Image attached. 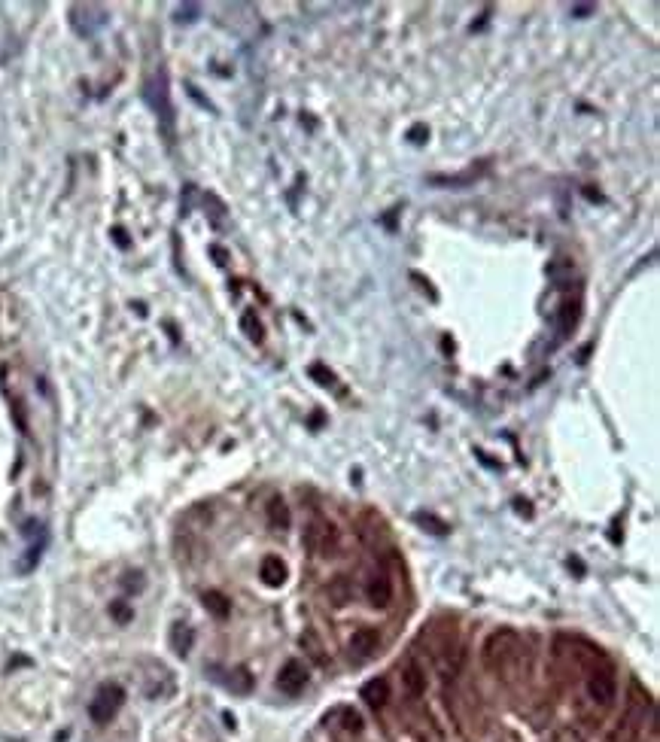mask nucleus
Instances as JSON below:
<instances>
[{
	"mask_svg": "<svg viewBox=\"0 0 660 742\" xmlns=\"http://www.w3.org/2000/svg\"><path fill=\"white\" fill-rule=\"evenodd\" d=\"M301 645L307 648V654H311L317 663H326V654H322V645H320V639H317V636H314V633H305V636H301Z\"/></svg>",
	"mask_w": 660,
	"mask_h": 742,
	"instance_id": "aec40b11",
	"label": "nucleus"
},
{
	"mask_svg": "<svg viewBox=\"0 0 660 742\" xmlns=\"http://www.w3.org/2000/svg\"><path fill=\"white\" fill-rule=\"evenodd\" d=\"M408 137H411V143H423V140L429 137V128H426V125H414L408 131Z\"/></svg>",
	"mask_w": 660,
	"mask_h": 742,
	"instance_id": "b1692460",
	"label": "nucleus"
},
{
	"mask_svg": "<svg viewBox=\"0 0 660 742\" xmlns=\"http://www.w3.org/2000/svg\"><path fill=\"white\" fill-rule=\"evenodd\" d=\"M575 323H578V305H575V301H566V305L560 308V335H566Z\"/></svg>",
	"mask_w": 660,
	"mask_h": 742,
	"instance_id": "f3484780",
	"label": "nucleus"
},
{
	"mask_svg": "<svg viewBox=\"0 0 660 742\" xmlns=\"http://www.w3.org/2000/svg\"><path fill=\"white\" fill-rule=\"evenodd\" d=\"M569 12H572L575 19H587V16H593V12H596V6L593 3H572Z\"/></svg>",
	"mask_w": 660,
	"mask_h": 742,
	"instance_id": "5701e85b",
	"label": "nucleus"
},
{
	"mask_svg": "<svg viewBox=\"0 0 660 742\" xmlns=\"http://www.w3.org/2000/svg\"><path fill=\"white\" fill-rule=\"evenodd\" d=\"M268 524L274 529H286V526H290V508H286V502L280 496L268 502Z\"/></svg>",
	"mask_w": 660,
	"mask_h": 742,
	"instance_id": "dca6fc26",
	"label": "nucleus"
},
{
	"mask_svg": "<svg viewBox=\"0 0 660 742\" xmlns=\"http://www.w3.org/2000/svg\"><path fill=\"white\" fill-rule=\"evenodd\" d=\"M326 596H329V603H332V605H338V609H344V605H347L350 599H353V588H350V581H347V578L338 575V578H332V581H329Z\"/></svg>",
	"mask_w": 660,
	"mask_h": 742,
	"instance_id": "ddd939ff",
	"label": "nucleus"
},
{
	"mask_svg": "<svg viewBox=\"0 0 660 742\" xmlns=\"http://www.w3.org/2000/svg\"><path fill=\"white\" fill-rule=\"evenodd\" d=\"M587 694H591L600 706H609L617 694V684H615V675L609 669H593L591 678H587Z\"/></svg>",
	"mask_w": 660,
	"mask_h": 742,
	"instance_id": "39448f33",
	"label": "nucleus"
},
{
	"mask_svg": "<svg viewBox=\"0 0 660 742\" xmlns=\"http://www.w3.org/2000/svg\"><path fill=\"white\" fill-rule=\"evenodd\" d=\"M201 603H204V609L213 614V618H220V621H226L228 618V612H231V603L226 596H222L220 590H207L204 596H201Z\"/></svg>",
	"mask_w": 660,
	"mask_h": 742,
	"instance_id": "4468645a",
	"label": "nucleus"
},
{
	"mask_svg": "<svg viewBox=\"0 0 660 742\" xmlns=\"http://www.w3.org/2000/svg\"><path fill=\"white\" fill-rule=\"evenodd\" d=\"M301 542H305V548L314 550V554H332V550L338 548V529L332 524H326V520H314V524L305 526Z\"/></svg>",
	"mask_w": 660,
	"mask_h": 742,
	"instance_id": "7ed1b4c3",
	"label": "nucleus"
},
{
	"mask_svg": "<svg viewBox=\"0 0 660 742\" xmlns=\"http://www.w3.org/2000/svg\"><path fill=\"white\" fill-rule=\"evenodd\" d=\"M365 596L375 609H387L390 599H392V584L384 572H371L368 581H365Z\"/></svg>",
	"mask_w": 660,
	"mask_h": 742,
	"instance_id": "0eeeda50",
	"label": "nucleus"
},
{
	"mask_svg": "<svg viewBox=\"0 0 660 742\" xmlns=\"http://www.w3.org/2000/svg\"><path fill=\"white\" fill-rule=\"evenodd\" d=\"M241 326H244V332H247V338L250 341H262V323L256 320V314H244V320H241Z\"/></svg>",
	"mask_w": 660,
	"mask_h": 742,
	"instance_id": "6ab92c4d",
	"label": "nucleus"
},
{
	"mask_svg": "<svg viewBox=\"0 0 660 742\" xmlns=\"http://www.w3.org/2000/svg\"><path fill=\"white\" fill-rule=\"evenodd\" d=\"M104 22H107V16H104V10H97V6H73V27L82 37L95 34V27H101Z\"/></svg>",
	"mask_w": 660,
	"mask_h": 742,
	"instance_id": "1a4fd4ad",
	"label": "nucleus"
},
{
	"mask_svg": "<svg viewBox=\"0 0 660 742\" xmlns=\"http://www.w3.org/2000/svg\"><path fill=\"white\" fill-rule=\"evenodd\" d=\"M192 639H195L192 627H189V624H174V630H171V645H174V651H177V654H189V648H192Z\"/></svg>",
	"mask_w": 660,
	"mask_h": 742,
	"instance_id": "2eb2a0df",
	"label": "nucleus"
},
{
	"mask_svg": "<svg viewBox=\"0 0 660 742\" xmlns=\"http://www.w3.org/2000/svg\"><path fill=\"white\" fill-rule=\"evenodd\" d=\"M198 16H201V6L198 3H182V6H177V12H174V22L189 25V22H195Z\"/></svg>",
	"mask_w": 660,
	"mask_h": 742,
	"instance_id": "a211bd4d",
	"label": "nucleus"
},
{
	"mask_svg": "<svg viewBox=\"0 0 660 742\" xmlns=\"http://www.w3.org/2000/svg\"><path fill=\"white\" fill-rule=\"evenodd\" d=\"M122 703H125V691L119 688V684H101L95 699H91L89 712H91V718H95L97 724H107V721L122 709Z\"/></svg>",
	"mask_w": 660,
	"mask_h": 742,
	"instance_id": "f03ea898",
	"label": "nucleus"
},
{
	"mask_svg": "<svg viewBox=\"0 0 660 742\" xmlns=\"http://www.w3.org/2000/svg\"><path fill=\"white\" fill-rule=\"evenodd\" d=\"M521 648V639H517L515 630H496L490 633V639L484 642V663L490 669H502L508 666V660L517 654Z\"/></svg>",
	"mask_w": 660,
	"mask_h": 742,
	"instance_id": "f257e3e1",
	"label": "nucleus"
},
{
	"mask_svg": "<svg viewBox=\"0 0 660 742\" xmlns=\"http://www.w3.org/2000/svg\"><path fill=\"white\" fill-rule=\"evenodd\" d=\"M146 101L152 104V110L161 116V122H165V128H171V104H167V86H165V73H158V80L156 82H150V89H146Z\"/></svg>",
	"mask_w": 660,
	"mask_h": 742,
	"instance_id": "6e6552de",
	"label": "nucleus"
},
{
	"mask_svg": "<svg viewBox=\"0 0 660 742\" xmlns=\"http://www.w3.org/2000/svg\"><path fill=\"white\" fill-rule=\"evenodd\" d=\"M377 648H381V636L371 627H360L350 636V657H356V660H371L377 654Z\"/></svg>",
	"mask_w": 660,
	"mask_h": 742,
	"instance_id": "20e7f679",
	"label": "nucleus"
},
{
	"mask_svg": "<svg viewBox=\"0 0 660 742\" xmlns=\"http://www.w3.org/2000/svg\"><path fill=\"white\" fill-rule=\"evenodd\" d=\"M228 684L235 691H250V673H247V669H235L231 678H228Z\"/></svg>",
	"mask_w": 660,
	"mask_h": 742,
	"instance_id": "4be33fe9",
	"label": "nucleus"
},
{
	"mask_svg": "<svg viewBox=\"0 0 660 742\" xmlns=\"http://www.w3.org/2000/svg\"><path fill=\"white\" fill-rule=\"evenodd\" d=\"M341 718H344V721H341L344 730H350V733H360V730H362V718L356 715L353 709H341Z\"/></svg>",
	"mask_w": 660,
	"mask_h": 742,
	"instance_id": "412c9836",
	"label": "nucleus"
},
{
	"mask_svg": "<svg viewBox=\"0 0 660 742\" xmlns=\"http://www.w3.org/2000/svg\"><path fill=\"white\" fill-rule=\"evenodd\" d=\"M402 684H405V691H408V697H423V691H426L423 666H420V663H408V666L402 669Z\"/></svg>",
	"mask_w": 660,
	"mask_h": 742,
	"instance_id": "9b49d317",
	"label": "nucleus"
},
{
	"mask_svg": "<svg viewBox=\"0 0 660 742\" xmlns=\"http://www.w3.org/2000/svg\"><path fill=\"white\" fill-rule=\"evenodd\" d=\"M305 684H307V669L301 666L298 660H290L283 669H280V675H277V688L283 691V694H290V697H296L305 691Z\"/></svg>",
	"mask_w": 660,
	"mask_h": 742,
	"instance_id": "423d86ee",
	"label": "nucleus"
},
{
	"mask_svg": "<svg viewBox=\"0 0 660 742\" xmlns=\"http://www.w3.org/2000/svg\"><path fill=\"white\" fill-rule=\"evenodd\" d=\"M113 614H116L119 621H128V618H131V612L125 609V605H113Z\"/></svg>",
	"mask_w": 660,
	"mask_h": 742,
	"instance_id": "393cba45",
	"label": "nucleus"
},
{
	"mask_svg": "<svg viewBox=\"0 0 660 742\" xmlns=\"http://www.w3.org/2000/svg\"><path fill=\"white\" fill-rule=\"evenodd\" d=\"M259 575H262V581L268 584V588H280V584L286 581V563L280 560V557H265Z\"/></svg>",
	"mask_w": 660,
	"mask_h": 742,
	"instance_id": "f8f14e48",
	"label": "nucleus"
},
{
	"mask_svg": "<svg viewBox=\"0 0 660 742\" xmlns=\"http://www.w3.org/2000/svg\"><path fill=\"white\" fill-rule=\"evenodd\" d=\"M360 694L371 709H384V706H387V697H390V684H387V678H371V682L362 684Z\"/></svg>",
	"mask_w": 660,
	"mask_h": 742,
	"instance_id": "9d476101",
	"label": "nucleus"
}]
</instances>
